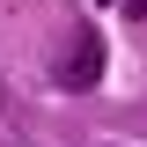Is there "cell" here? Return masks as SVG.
<instances>
[{
	"instance_id": "7a4b0ae2",
	"label": "cell",
	"mask_w": 147,
	"mask_h": 147,
	"mask_svg": "<svg viewBox=\"0 0 147 147\" xmlns=\"http://www.w3.org/2000/svg\"><path fill=\"white\" fill-rule=\"evenodd\" d=\"M0 103H7V88H0Z\"/></svg>"
},
{
	"instance_id": "6da1fadb",
	"label": "cell",
	"mask_w": 147,
	"mask_h": 147,
	"mask_svg": "<svg viewBox=\"0 0 147 147\" xmlns=\"http://www.w3.org/2000/svg\"><path fill=\"white\" fill-rule=\"evenodd\" d=\"M96 74H103V37L81 30L74 52H66V66H59V88H96Z\"/></svg>"
}]
</instances>
